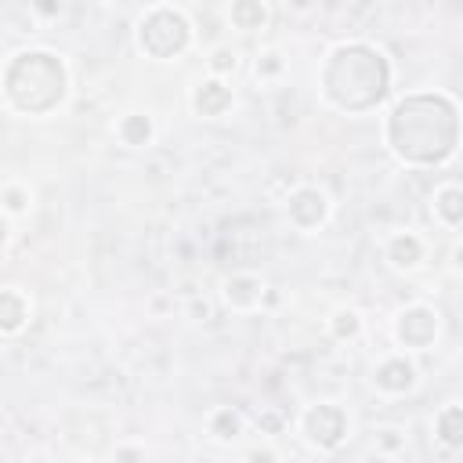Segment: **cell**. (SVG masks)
<instances>
[{"mask_svg": "<svg viewBox=\"0 0 463 463\" xmlns=\"http://www.w3.org/2000/svg\"><path fill=\"white\" fill-rule=\"evenodd\" d=\"M452 123H456V109L434 119V94H412L391 109L383 123V137L402 163H441L456 152V145L449 137H438V130Z\"/></svg>", "mask_w": 463, "mask_h": 463, "instance_id": "1", "label": "cell"}, {"mask_svg": "<svg viewBox=\"0 0 463 463\" xmlns=\"http://www.w3.org/2000/svg\"><path fill=\"white\" fill-rule=\"evenodd\" d=\"M358 83V105L369 109L383 98L387 90V80H391V69L383 61L380 51H373L369 43H340L329 51L326 65H322V94L340 87V83Z\"/></svg>", "mask_w": 463, "mask_h": 463, "instance_id": "2", "label": "cell"}, {"mask_svg": "<svg viewBox=\"0 0 463 463\" xmlns=\"http://www.w3.org/2000/svg\"><path fill=\"white\" fill-rule=\"evenodd\" d=\"M7 72H18V76L33 80V94H29V101L22 109L25 116H47L51 109H58L65 101L69 72H65L58 54H51V51H22L7 65Z\"/></svg>", "mask_w": 463, "mask_h": 463, "instance_id": "3", "label": "cell"}, {"mask_svg": "<svg viewBox=\"0 0 463 463\" xmlns=\"http://www.w3.org/2000/svg\"><path fill=\"white\" fill-rule=\"evenodd\" d=\"M134 40H137V51L148 54L152 61H174L192 43V25L177 7H163L159 4V7H148L137 18Z\"/></svg>", "mask_w": 463, "mask_h": 463, "instance_id": "4", "label": "cell"}, {"mask_svg": "<svg viewBox=\"0 0 463 463\" xmlns=\"http://www.w3.org/2000/svg\"><path fill=\"white\" fill-rule=\"evenodd\" d=\"M347 430H351V423H347L344 409L333 405V402L307 405L304 416H300V434H304V441L315 445L318 452H336V449L344 445Z\"/></svg>", "mask_w": 463, "mask_h": 463, "instance_id": "5", "label": "cell"}, {"mask_svg": "<svg viewBox=\"0 0 463 463\" xmlns=\"http://www.w3.org/2000/svg\"><path fill=\"white\" fill-rule=\"evenodd\" d=\"M441 322H438V311L427 307V304H412V307H402L398 318H394V336L402 347L409 351H427L438 336Z\"/></svg>", "mask_w": 463, "mask_h": 463, "instance_id": "6", "label": "cell"}, {"mask_svg": "<svg viewBox=\"0 0 463 463\" xmlns=\"http://www.w3.org/2000/svg\"><path fill=\"white\" fill-rule=\"evenodd\" d=\"M329 195L322 192V188H315V184H300V188H293L289 195H286V217H289V224L293 228H300V232H315V228H322L326 221H329Z\"/></svg>", "mask_w": 463, "mask_h": 463, "instance_id": "7", "label": "cell"}, {"mask_svg": "<svg viewBox=\"0 0 463 463\" xmlns=\"http://www.w3.org/2000/svg\"><path fill=\"white\" fill-rule=\"evenodd\" d=\"M373 387H376L380 394L398 398V394H405V391L416 387V365H412L409 358H402V354H391V358H383V362L373 369Z\"/></svg>", "mask_w": 463, "mask_h": 463, "instance_id": "8", "label": "cell"}, {"mask_svg": "<svg viewBox=\"0 0 463 463\" xmlns=\"http://www.w3.org/2000/svg\"><path fill=\"white\" fill-rule=\"evenodd\" d=\"M232 101H235V94L224 83V76H210V80L195 83V90H192V109H195V116H206V119L224 116L232 109Z\"/></svg>", "mask_w": 463, "mask_h": 463, "instance_id": "9", "label": "cell"}, {"mask_svg": "<svg viewBox=\"0 0 463 463\" xmlns=\"http://www.w3.org/2000/svg\"><path fill=\"white\" fill-rule=\"evenodd\" d=\"M221 297H224V304L232 311H253L264 300V279L246 275V271H235V275H228L221 282Z\"/></svg>", "mask_w": 463, "mask_h": 463, "instance_id": "10", "label": "cell"}, {"mask_svg": "<svg viewBox=\"0 0 463 463\" xmlns=\"http://www.w3.org/2000/svg\"><path fill=\"white\" fill-rule=\"evenodd\" d=\"M423 253H427V250H423V239L412 235V232H394V235L383 239V260H387L394 271H412V268H420Z\"/></svg>", "mask_w": 463, "mask_h": 463, "instance_id": "11", "label": "cell"}, {"mask_svg": "<svg viewBox=\"0 0 463 463\" xmlns=\"http://www.w3.org/2000/svg\"><path fill=\"white\" fill-rule=\"evenodd\" d=\"M430 213H434V221H441L445 228H459V217H463V192H459V184L456 181H445L434 195H430Z\"/></svg>", "mask_w": 463, "mask_h": 463, "instance_id": "12", "label": "cell"}, {"mask_svg": "<svg viewBox=\"0 0 463 463\" xmlns=\"http://www.w3.org/2000/svg\"><path fill=\"white\" fill-rule=\"evenodd\" d=\"M242 430H246V420H242L239 409H232V405L210 409V416H206V434H210L213 441H235V438H242Z\"/></svg>", "mask_w": 463, "mask_h": 463, "instance_id": "13", "label": "cell"}, {"mask_svg": "<svg viewBox=\"0 0 463 463\" xmlns=\"http://www.w3.org/2000/svg\"><path fill=\"white\" fill-rule=\"evenodd\" d=\"M29 322V300L18 289H0V336L18 333Z\"/></svg>", "mask_w": 463, "mask_h": 463, "instance_id": "14", "label": "cell"}, {"mask_svg": "<svg viewBox=\"0 0 463 463\" xmlns=\"http://www.w3.org/2000/svg\"><path fill=\"white\" fill-rule=\"evenodd\" d=\"M152 134H156V127H152V119L141 116V112H127V116H119V123H116V137H119L127 148H145V145H152Z\"/></svg>", "mask_w": 463, "mask_h": 463, "instance_id": "15", "label": "cell"}, {"mask_svg": "<svg viewBox=\"0 0 463 463\" xmlns=\"http://www.w3.org/2000/svg\"><path fill=\"white\" fill-rule=\"evenodd\" d=\"M228 18H232L235 29L257 33L268 22V7H264V0H232L228 4Z\"/></svg>", "mask_w": 463, "mask_h": 463, "instance_id": "16", "label": "cell"}, {"mask_svg": "<svg viewBox=\"0 0 463 463\" xmlns=\"http://www.w3.org/2000/svg\"><path fill=\"white\" fill-rule=\"evenodd\" d=\"M434 427H438V438L445 441V449H459L463 445V412L459 405H445L438 416H434Z\"/></svg>", "mask_w": 463, "mask_h": 463, "instance_id": "17", "label": "cell"}, {"mask_svg": "<svg viewBox=\"0 0 463 463\" xmlns=\"http://www.w3.org/2000/svg\"><path fill=\"white\" fill-rule=\"evenodd\" d=\"M29 206H33V192H29V184L11 181V184H4V188H0V210H4L7 217L25 213Z\"/></svg>", "mask_w": 463, "mask_h": 463, "instance_id": "18", "label": "cell"}, {"mask_svg": "<svg viewBox=\"0 0 463 463\" xmlns=\"http://www.w3.org/2000/svg\"><path fill=\"white\" fill-rule=\"evenodd\" d=\"M329 333H333L336 340H354V336L362 333V315H358L354 307H336V311L329 315Z\"/></svg>", "mask_w": 463, "mask_h": 463, "instance_id": "19", "label": "cell"}, {"mask_svg": "<svg viewBox=\"0 0 463 463\" xmlns=\"http://www.w3.org/2000/svg\"><path fill=\"white\" fill-rule=\"evenodd\" d=\"M235 61H239V54H235L228 43L213 47V51H210V58H206V65H210V72H213V76H228V72L235 69Z\"/></svg>", "mask_w": 463, "mask_h": 463, "instance_id": "20", "label": "cell"}, {"mask_svg": "<svg viewBox=\"0 0 463 463\" xmlns=\"http://www.w3.org/2000/svg\"><path fill=\"white\" fill-rule=\"evenodd\" d=\"M253 72H257V80H275L279 72H282V54L279 51H264L260 58H257V65H253Z\"/></svg>", "mask_w": 463, "mask_h": 463, "instance_id": "21", "label": "cell"}, {"mask_svg": "<svg viewBox=\"0 0 463 463\" xmlns=\"http://www.w3.org/2000/svg\"><path fill=\"white\" fill-rule=\"evenodd\" d=\"M7 235H11V221H7V213L0 210V250H4V242H7Z\"/></svg>", "mask_w": 463, "mask_h": 463, "instance_id": "22", "label": "cell"}, {"mask_svg": "<svg viewBox=\"0 0 463 463\" xmlns=\"http://www.w3.org/2000/svg\"><path fill=\"white\" fill-rule=\"evenodd\" d=\"M101 4H112V0H101Z\"/></svg>", "mask_w": 463, "mask_h": 463, "instance_id": "23", "label": "cell"}]
</instances>
